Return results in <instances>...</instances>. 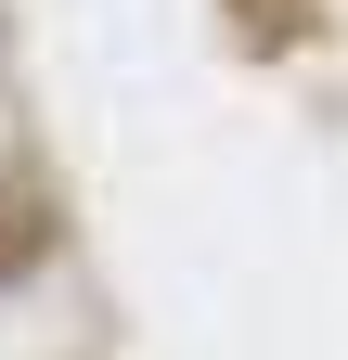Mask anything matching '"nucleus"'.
Returning <instances> with one entry per match:
<instances>
[{"label":"nucleus","mask_w":348,"mask_h":360,"mask_svg":"<svg viewBox=\"0 0 348 360\" xmlns=\"http://www.w3.org/2000/svg\"><path fill=\"white\" fill-rule=\"evenodd\" d=\"M26 257H39V193L0 180V270H26Z\"/></svg>","instance_id":"obj_1"}]
</instances>
